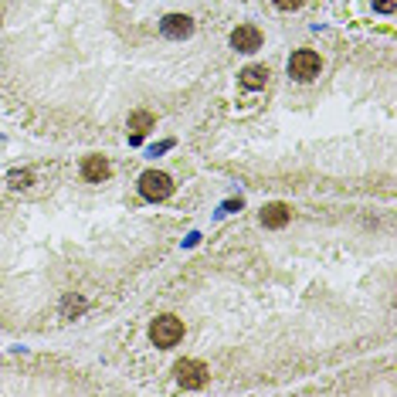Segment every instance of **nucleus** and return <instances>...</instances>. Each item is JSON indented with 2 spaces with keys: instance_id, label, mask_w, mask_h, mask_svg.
Wrapping results in <instances>:
<instances>
[{
  "instance_id": "nucleus-1",
  "label": "nucleus",
  "mask_w": 397,
  "mask_h": 397,
  "mask_svg": "<svg viewBox=\"0 0 397 397\" xmlns=\"http://www.w3.org/2000/svg\"><path fill=\"white\" fill-rule=\"evenodd\" d=\"M150 340L160 346V350H170V346H177V343L184 340V322L177 320V316H156L150 326Z\"/></svg>"
},
{
  "instance_id": "nucleus-2",
  "label": "nucleus",
  "mask_w": 397,
  "mask_h": 397,
  "mask_svg": "<svg viewBox=\"0 0 397 397\" xmlns=\"http://www.w3.org/2000/svg\"><path fill=\"white\" fill-rule=\"evenodd\" d=\"M322 61L316 51H309V48H303V51H296V55L289 58V75L296 78V82H313V78L320 75Z\"/></svg>"
},
{
  "instance_id": "nucleus-3",
  "label": "nucleus",
  "mask_w": 397,
  "mask_h": 397,
  "mask_svg": "<svg viewBox=\"0 0 397 397\" xmlns=\"http://www.w3.org/2000/svg\"><path fill=\"white\" fill-rule=\"evenodd\" d=\"M139 194H143L146 201H167L173 194V180L160 170H146L139 177Z\"/></svg>"
},
{
  "instance_id": "nucleus-4",
  "label": "nucleus",
  "mask_w": 397,
  "mask_h": 397,
  "mask_svg": "<svg viewBox=\"0 0 397 397\" xmlns=\"http://www.w3.org/2000/svg\"><path fill=\"white\" fill-rule=\"evenodd\" d=\"M173 370H177V380H180L187 391H201V387L208 384V377H210V370L201 363V360H180Z\"/></svg>"
},
{
  "instance_id": "nucleus-5",
  "label": "nucleus",
  "mask_w": 397,
  "mask_h": 397,
  "mask_svg": "<svg viewBox=\"0 0 397 397\" xmlns=\"http://www.w3.org/2000/svg\"><path fill=\"white\" fill-rule=\"evenodd\" d=\"M160 31H163V38L184 41L194 34V20H190L187 14H167V18L160 20Z\"/></svg>"
},
{
  "instance_id": "nucleus-6",
  "label": "nucleus",
  "mask_w": 397,
  "mask_h": 397,
  "mask_svg": "<svg viewBox=\"0 0 397 397\" xmlns=\"http://www.w3.org/2000/svg\"><path fill=\"white\" fill-rule=\"evenodd\" d=\"M231 48L234 51H258L262 48V31L258 27H251V24H241V27H234L231 31Z\"/></svg>"
},
{
  "instance_id": "nucleus-7",
  "label": "nucleus",
  "mask_w": 397,
  "mask_h": 397,
  "mask_svg": "<svg viewBox=\"0 0 397 397\" xmlns=\"http://www.w3.org/2000/svg\"><path fill=\"white\" fill-rule=\"evenodd\" d=\"M109 160L106 156H85V163H82V177L89 180V184H102V180H109Z\"/></svg>"
},
{
  "instance_id": "nucleus-8",
  "label": "nucleus",
  "mask_w": 397,
  "mask_h": 397,
  "mask_svg": "<svg viewBox=\"0 0 397 397\" xmlns=\"http://www.w3.org/2000/svg\"><path fill=\"white\" fill-rule=\"evenodd\" d=\"M153 122H156V119H153V113H146V109L132 113L130 122H126V126H130V143H139V139H143V136L153 130Z\"/></svg>"
},
{
  "instance_id": "nucleus-9",
  "label": "nucleus",
  "mask_w": 397,
  "mask_h": 397,
  "mask_svg": "<svg viewBox=\"0 0 397 397\" xmlns=\"http://www.w3.org/2000/svg\"><path fill=\"white\" fill-rule=\"evenodd\" d=\"M289 218H292V214H289V208H285V204H279V201H275V204H265V210H262V225L272 227V231L285 227V225H289Z\"/></svg>"
},
{
  "instance_id": "nucleus-10",
  "label": "nucleus",
  "mask_w": 397,
  "mask_h": 397,
  "mask_svg": "<svg viewBox=\"0 0 397 397\" xmlns=\"http://www.w3.org/2000/svg\"><path fill=\"white\" fill-rule=\"evenodd\" d=\"M238 82H241L245 89H265V82H268V68H265V65H248L245 72L238 75Z\"/></svg>"
},
{
  "instance_id": "nucleus-11",
  "label": "nucleus",
  "mask_w": 397,
  "mask_h": 397,
  "mask_svg": "<svg viewBox=\"0 0 397 397\" xmlns=\"http://www.w3.org/2000/svg\"><path fill=\"white\" fill-rule=\"evenodd\" d=\"M7 180H11V187H18V190L20 187H31V173H27V170H14Z\"/></svg>"
},
{
  "instance_id": "nucleus-12",
  "label": "nucleus",
  "mask_w": 397,
  "mask_h": 397,
  "mask_svg": "<svg viewBox=\"0 0 397 397\" xmlns=\"http://www.w3.org/2000/svg\"><path fill=\"white\" fill-rule=\"evenodd\" d=\"M394 7H397V0H374V11L377 14H394Z\"/></svg>"
},
{
  "instance_id": "nucleus-13",
  "label": "nucleus",
  "mask_w": 397,
  "mask_h": 397,
  "mask_svg": "<svg viewBox=\"0 0 397 397\" xmlns=\"http://www.w3.org/2000/svg\"><path fill=\"white\" fill-rule=\"evenodd\" d=\"M272 4H275L279 11H299V7H303V0H272Z\"/></svg>"
}]
</instances>
